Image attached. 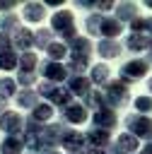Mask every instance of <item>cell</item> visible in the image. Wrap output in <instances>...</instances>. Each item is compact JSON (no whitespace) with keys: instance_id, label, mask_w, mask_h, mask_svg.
Listing matches in <instances>:
<instances>
[{"instance_id":"obj_1","label":"cell","mask_w":152,"mask_h":154,"mask_svg":"<svg viewBox=\"0 0 152 154\" xmlns=\"http://www.w3.org/2000/svg\"><path fill=\"white\" fill-rule=\"evenodd\" d=\"M53 36H60V41L65 46H70L80 34H77V26H75V17L70 10H58L55 14H51V26Z\"/></svg>"},{"instance_id":"obj_2","label":"cell","mask_w":152,"mask_h":154,"mask_svg":"<svg viewBox=\"0 0 152 154\" xmlns=\"http://www.w3.org/2000/svg\"><path fill=\"white\" fill-rule=\"evenodd\" d=\"M36 94H39V99L48 101L53 108L58 106L60 111H63L65 106L72 103V94H70L65 87H60V84H51V82H46V79H41V82L36 84Z\"/></svg>"},{"instance_id":"obj_3","label":"cell","mask_w":152,"mask_h":154,"mask_svg":"<svg viewBox=\"0 0 152 154\" xmlns=\"http://www.w3.org/2000/svg\"><path fill=\"white\" fill-rule=\"evenodd\" d=\"M104 99H106V106L111 111H118V108H125L128 101H130V87L121 79H111L104 89Z\"/></svg>"},{"instance_id":"obj_4","label":"cell","mask_w":152,"mask_h":154,"mask_svg":"<svg viewBox=\"0 0 152 154\" xmlns=\"http://www.w3.org/2000/svg\"><path fill=\"white\" fill-rule=\"evenodd\" d=\"M150 67H152V65L147 63V58H130L128 63L121 65V70H118V79L125 82V84L130 87V84L140 82L145 75H150Z\"/></svg>"},{"instance_id":"obj_5","label":"cell","mask_w":152,"mask_h":154,"mask_svg":"<svg viewBox=\"0 0 152 154\" xmlns=\"http://www.w3.org/2000/svg\"><path fill=\"white\" fill-rule=\"evenodd\" d=\"M125 132H130L133 137L138 140H145V142H152V118L150 116H140V113H128L125 120Z\"/></svg>"},{"instance_id":"obj_6","label":"cell","mask_w":152,"mask_h":154,"mask_svg":"<svg viewBox=\"0 0 152 154\" xmlns=\"http://www.w3.org/2000/svg\"><path fill=\"white\" fill-rule=\"evenodd\" d=\"M39 75H43V79L51 82V84H60V82H65V79L70 77L63 63H53V60H48V58H46L43 63H39Z\"/></svg>"},{"instance_id":"obj_7","label":"cell","mask_w":152,"mask_h":154,"mask_svg":"<svg viewBox=\"0 0 152 154\" xmlns=\"http://www.w3.org/2000/svg\"><path fill=\"white\" fill-rule=\"evenodd\" d=\"M65 130H68V125H65V123H60V120H58V123H48V125H43L41 142H43L46 152H48V149H58V147H60V140H63Z\"/></svg>"},{"instance_id":"obj_8","label":"cell","mask_w":152,"mask_h":154,"mask_svg":"<svg viewBox=\"0 0 152 154\" xmlns=\"http://www.w3.org/2000/svg\"><path fill=\"white\" fill-rule=\"evenodd\" d=\"M87 120H89V111L82 106V101H72L60 113V123H65V125H82Z\"/></svg>"},{"instance_id":"obj_9","label":"cell","mask_w":152,"mask_h":154,"mask_svg":"<svg viewBox=\"0 0 152 154\" xmlns=\"http://www.w3.org/2000/svg\"><path fill=\"white\" fill-rule=\"evenodd\" d=\"M0 130L7 132V137H22V132H24V118H22V113L5 111L0 116Z\"/></svg>"},{"instance_id":"obj_10","label":"cell","mask_w":152,"mask_h":154,"mask_svg":"<svg viewBox=\"0 0 152 154\" xmlns=\"http://www.w3.org/2000/svg\"><path fill=\"white\" fill-rule=\"evenodd\" d=\"M92 128L113 132V130L118 128V116H116V111H111V108H99V111H94V113H92Z\"/></svg>"},{"instance_id":"obj_11","label":"cell","mask_w":152,"mask_h":154,"mask_svg":"<svg viewBox=\"0 0 152 154\" xmlns=\"http://www.w3.org/2000/svg\"><path fill=\"white\" fill-rule=\"evenodd\" d=\"M65 89H68L72 96L84 99V96L92 91V82H89L87 75H70V77L65 79Z\"/></svg>"},{"instance_id":"obj_12","label":"cell","mask_w":152,"mask_h":154,"mask_svg":"<svg viewBox=\"0 0 152 154\" xmlns=\"http://www.w3.org/2000/svg\"><path fill=\"white\" fill-rule=\"evenodd\" d=\"M60 147H63L68 154H72V152H84V147H87V142H84V132L68 128L65 135H63V140H60Z\"/></svg>"},{"instance_id":"obj_13","label":"cell","mask_w":152,"mask_h":154,"mask_svg":"<svg viewBox=\"0 0 152 154\" xmlns=\"http://www.w3.org/2000/svg\"><path fill=\"white\" fill-rule=\"evenodd\" d=\"M123 29H125V24H121L116 17H109V14H104L99 36H101V38H111V41H118V36H123Z\"/></svg>"},{"instance_id":"obj_14","label":"cell","mask_w":152,"mask_h":154,"mask_svg":"<svg viewBox=\"0 0 152 154\" xmlns=\"http://www.w3.org/2000/svg\"><path fill=\"white\" fill-rule=\"evenodd\" d=\"M46 5L43 2H24L22 5V17L29 22V24H39V22H43L48 14H46Z\"/></svg>"},{"instance_id":"obj_15","label":"cell","mask_w":152,"mask_h":154,"mask_svg":"<svg viewBox=\"0 0 152 154\" xmlns=\"http://www.w3.org/2000/svg\"><path fill=\"white\" fill-rule=\"evenodd\" d=\"M84 142H87V147H92V149H109V144H111V132L92 128V130L84 132Z\"/></svg>"},{"instance_id":"obj_16","label":"cell","mask_w":152,"mask_h":154,"mask_svg":"<svg viewBox=\"0 0 152 154\" xmlns=\"http://www.w3.org/2000/svg\"><path fill=\"white\" fill-rule=\"evenodd\" d=\"M111 147L116 152H123V154H138L140 152V140L133 137L130 132H121L116 137V142H111Z\"/></svg>"},{"instance_id":"obj_17","label":"cell","mask_w":152,"mask_h":154,"mask_svg":"<svg viewBox=\"0 0 152 154\" xmlns=\"http://www.w3.org/2000/svg\"><path fill=\"white\" fill-rule=\"evenodd\" d=\"M94 51L104 60H111V58H118L123 53V43L121 41H111V38H99V43L94 46Z\"/></svg>"},{"instance_id":"obj_18","label":"cell","mask_w":152,"mask_h":154,"mask_svg":"<svg viewBox=\"0 0 152 154\" xmlns=\"http://www.w3.org/2000/svg\"><path fill=\"white\" fill-rule=\"evenodd\" d=\"M53 116H55V108H53L48 101H39V103L31 108V113H29V118L36 120L39 125H48V123H53Z\"/></svg>"},{"instance_id":"obj_19","label":"cell","mask_w":152,"mask_h":154,"mask_svg":"<svg viewBox=\"0 0 152 154\" xmlns=\"http://www.w3.org/2000/svg\"><path fill=\"white\" fill-rule=\"evenodd\" d=\"M12 46H14V51H22V53L31 51V46H34V31L27 29V26H19L12 34Z\"/></svg>"},{"instance_id":"obj_20","label":"cell","mask_w":152,"mask_h":154,"mask_svg":"<svg viewBox=\"0 0 152 154\" xmlns=\"http://www.w3.org/2000/svg\"><path fill=\"white\" fill-rule=\"evenodd\" d=\"M87 77H89V82H92L94 87H101V89H104V87L111 82V70H109L106 63H97V65L89 67V75H87Z\"/></svg>"},{"instance_id":"obj_21","label":"cell","mask_w":152,"mask_h":154,"mask_svg":"<svg viewBox=\"0 0 152 154\" xmlns=\"http://www.w3.org/2000/svg\"><path fill=\"white\" fill-rule=\"evenodd\" d=\"M113 10H116V14H113V17H116L121 24H125V22L130 24L133 19H138V17H140V14H138V2H118Z\"/></svg>"},{"instance_id":"obj_22","label":"cell","mask_w":152,"mask_h":154,"mask_svg":"<svg viewBox=\"0 0 152 154\" xmlns=\"http://www.w3.org/2000/svg\"><path fill=\"white\" fill-rule=\"evenodd\" d=\"M65 70H68V75H84L89 70V55H75V53H70V58L65 63Z\"/></svg>"},{"instance_id":"obj_23","label":"cell","mask_w":152,"mask_h":154,"mask_svg":"<svg viewBox=\"0 0 152 154\" xmlns=\"http://www.w3.org/2000/svg\"><path fill=\"white\" fill-rule=\"evenodd\" d=\"M39 101H41V99H39L36 89H19V91L14 94V103H17L19 108H27V111H31Z\"/></svg>"},{"instance_id":"obj_24","label":"cell","mask_w":152,"mask_h":154,"mask_svg":"<svg viewBox=\"0 0 152 154\" xmlns=\"http://www.w3.org/2000/svg\"><path fill=\"white\" fill-rule=\"evenodd\" d=\"M82 106H84L89 113H94V111H99V108H109L101 89H92V91H89V94L82 99Z\"/></svg>"},{"instance_id":"obj_25","label":"cell","mask_w":152,"mask_h":154,"mask_svg":"<svg viewBox=\"0 0 152 154\" xmlns=\"http://www.w3.org/2000/svg\"><path fill=\"white\" fill-rule=\"evenodd\" d=\"M147 43H150V36H145V34H128L125 41H123V48H128L130 53H142V51H147Z\"/></svg>"},{"instance_id":"obj_26","label":"cell","mask_w":152,"mask_h":154,"mask_svg":"<svg viewBox=\"0 0 152 154\" xmlns=\"http://www.w3.org/2000/svg\"><path fill=\"white\" fill-rule=\"evenodd\" d=\"M17 70H19V72H31V75H36V70H39V55H36L34 51L19 53V65H17Z\"/></svg>"},{"instance_id":"obj_27","label":"cell","mask_w":152,"mask_h":154,"mask_svg":"<svg viewBox=\"0 0 152 154\" xmlns=\"http://www.w3.org/2000/svg\"><path fill=\"white\" fill-rule=\"evenodd\" d=\"M68 51L75 53V55H92L94 46H92V38H89V36H77V38L68 46Z\"/></svg>"},{"instance_id":"obj_28","label":"cell","mask_w":152,"mask_h":154,"mask_svg":"<svg viewBox=\"0 0 152 154\" xmlns=\"http://www.w3.org/2000/svg\"><path fill=\"white\" fill-rule=\"evenodd\" d=\"M0 152L2 154H22L24 152V140L22 137H5L0 142Z\"/></svg>"},{"instance_id":"obj_29","label":"cell","mask_w":152,"mask_h":154,"mask_svg":"<svg viewBox=\"0 0 152 154\" xmlns=\"http://www.w3.org/2000/svg\"><path fill=\"white\" fill-rule=\"evenodd\" d=\"M46 55H48V60H53V63H63V58H68V46H65L63 41H53V43L46 48Z\"/></svg>"},{"instance_id":"obj_30","label":"cell","mask_w":152,"mask_h":154,"mask_svg":"<svg viewBox=\"0 0 152 154\" xmlns=\"http://www.w3.org/2000/svg\"><path fill=\"white\" fill-rule=\"evenodd\" d=\"M101 19H104V14H99V12H89V14L84 17V29H87L89 36H99V31H101Z\"/></svg>"},{"instance_id":"obj_31","label":"cell","mask_w":152,"mask_h":154,"mask_svg":"<svg viewBox=\"0 0 152 154\" xmlns=\"http://www.w3.org/2000/svg\"><path fill=\"white\" fill-rule=\"evenodd\" d=\"M53 41H55V38H53V31H51V29L43 26V29H39V31H34V46H36L39 51H46Z\"/></svg>"},{"instance_id":"obj_32","label":"cell","mask_w":152,"mask_h":154,"mask_svg":"<svg viewBox=\"0 0 152 154\" xmlns=\"http://www.w3.org/2000/svg\"><path fill=\"white\" fill-rule=\"evenodd\" d=\"M19 26H22V24H19V17H17V14H2V17H0V34L12 36Z\"/></svg>"},{"instance_id":"obj_33","label":"cell","mask_w":152,"mask_h":154,"mask_svg":"<svg viewBox=\"0 0 152 154\" xmlns=\"http://www.w3.org/2000/svg\"><path fill=\"white\" fill-rule=\"evenodd\" d=\"M130 34H145L152 36V17H138L130 22Z\"/></svg>"},{"instance_id":"obj_34","label":"cell","mask_w":152,"mask_h":154,"mask_svg":"<svg viewBox=\"0 0 152 154\" xmlns=\"http://www.w3.org/2000/svg\"><path fill=\"white\" fill-rule=\"evenodd\" d=\"M17 65H19L17 51H5V53H0V70L12 72V70H17Z\"/></svg>"},{"instance_id":"obj_35","label":"cell","mask_w":152,"mask_h":154,"mask_svg":"<svg viewBox=\"0 0 152 154\" xmlns=\"http://www.w3.org/2000/svg\"><path fill=\"white\" fill-rule=\"evenodd\" d=\"M133 108H135V113H140V116L152 113V96H150V94H142V96L133 99Z\"/></svg>"},{"instance_id":"obj_36","label":"cell","mask_w":152,"mask_h":154,"mask_svg":"<svg viewBox=\"0 0 152 154\" xmlns=\"http://www.w3.org/2000/svg\"><path fill=\"white\" fill-rule=\"evenodd\" d=\"M19 89H17V82L12 79V77H0V99H10V96H14Z\"/></svg>"},{"instance_id":"obj_37","label":"cell","mask_w":152,"mask_h":154,"mask_svg":"<svg viewBox=\"0 0 152 154\" xmlns=\"http://www.w3.org/2000/svg\"><path fill=\"white\" fill-rule=\"evenodd\" d=\"M17 87H22V89H34V84H36V75H31V72H17Z\"/></svg>"},{"instance_id":"obj_38","label":"cell","mask_w":152,"mask_h":154,"mask_svg":"<svg viewBox=\"0 0 152 154\" xmlns=\"http://www.w3.org/2000/svg\"><path fill=\"white\" fill-rule=\"evenodd\" d=\"M116 5L111 2V0H94V12H99V14H104V12H111Z\"/></svg>"},{"instance_id":"obj_39","label":"cell","mask_w":152,"mask_h":154,"mask_svg":"<svg viewBox=\"0 0 152 154\" xmlns=\"http://www.w3.org/2000/svg\"><path fill=\"white\" fill-rule=\"evenodd\" d=\"M5 51H14V46H12V36L0 34V53H5Z\"/></svg>"},{"instance_id":"obj_40","label":"cell","mask_w":152,"mask_h":154,"mask_svg":"<svg viewBox=\"0 0 152 154\" xmlns=\"http://www.w3.org/2000/svg\"><path fill=\"white\" fill-rule=\"evenodd\" d=\"M75 7H80V10H89V12H92V10H94V0H89V2H87V0H77Z\"/></svg>"},{"instance_id":"obj_41","label":"cell","mask_w":152,"mask_h":154,"mask_svg":"<svg viewBox=\"0 0 152 154\" xmlns=\"http://www.w3.org/2000/svg\"><path fill=\"white\" fill-rule=\"evenodd\" d=\"M17 7V2L12 0V2H0V12H7V14H12V10Z\"/></svg>"},{"instance_id":"obj_42","label":"cell","mask_w":152,"mask_h":154,"mask_svg":"<svg viewBox=\"0 0 152 154\" xmlns=\"http://www.w3.org/2000/svg\"><path fill=\"white\" fill-rule=\"evenodd\" d=\"M138 154H152V142H145L142 147H140V152Z\"/></svg>"},{"instance_id":"obj_43","label":"cell","mask_w":152,"mask_h":154,"mask_svg":"<svg viewBox=\"0 0 152 154\" xmlns=\"http://www.w3.org/2000/svg\"><path fill=\"white\" fill-rule=\"evenodd\" d=\"M82 154H109V152H106V149H92V147H84Z\"/></svg>"},{"instance_id":"obj_44","label":"cell","mask_w":152,"mask_h":154,"mask_svg":"<svg viewBox=\"0 0 152 154\" xmlns=\"http://www.w3.org/2000/svg\"><path fill=\"white\" fill-rule=\"evenodd\" d=\"M43 5H46V7H60L63 2H60V0H46Z\"/></svg>"},{"instance_id":"obj_45","label":"cell","mask_w":152,"mask_h":154,"mask_svg":"<svg viewBox=\"0 0 152 154\" xmlns=\"http://www.w3.org/2000/svg\"><path fill=\"white\" fill-rule=\"evenodd\" d=\"M147 94H150V96H152V75H150V77H147Z\"/></svg>"},{"instance_id":"obj_46","label":"cell","mask_w":152,"mask_h":154,"mask_svg":"<svg viewBox=\"0 0 152 154\" xmlns=\"http://www.w3.org/2000/svg\"><path fill=\"white\" fill-rule=\"evenodd\" d=\"M147 55H152V36H150V43H147Z\"/></svg>"},{"instance_id":"obj_47","label":"cell","mask_w":152,"mask_h":154,"mask_svg":"<svg viewBox=\"0 0 152 154\" xmlns=\"http://www.w3.org/2000/svg\"><path fill=\"white\" fill-rule=\"evenodd\" d=\"M106 152H109V154H123V152H116V149H113L111 144H109V149H106Z\"/></svg>"},{"instance_id":"obj_48","label":"cell","mask_w":152,"mask_h":154,"mask_svg":"<svg viewBox=\"0 0 152 154\" xmlns=\"http://www.w3.org/2000/svg\"><path fill=\"white\" fill-rule=\"evenodd\" d=\"M43 154H60V152H55V149H48V152H43Z\"/></svg>"},{"instance_id":"obj_49","label":"cell","mask_w":152,"mask_h":154,"mask_svg":"<svg viewBox=\"0 0 152 154\" xmlns=\"http://www.w3.org/2000/svg\"><path fill=\"white\" fill-rule=\"evenodd\" d=\"M145 7H147V10H152V0H150V2H145Z\"/></svg>"},{"instance_id":"obj_50","label":"cell","mask_w":152,"mask_h":154,"mask_svg":"<svg viewBox=\"0 0 152 154\" xmlns=\"http://www.w3.org/2000/svg\"><path fill=\"white\" fill-rule=\"evenodd\" d=\"M147 63H150V65H152V55H147Z\"/></svg>"},{"instance_id":"obj_51","label":"cell","mask_w":152,"mask_h":154,"mask_svg":"<svg viewBox=\"0 0 152 154\" xmlns=\"http://www.w3.org/2000/svg\"><path fill=\"white\" fill-rule=\"evenodd\" d=\"M72 154H82V152H72Z\"/></svg>"}]
</instances>
